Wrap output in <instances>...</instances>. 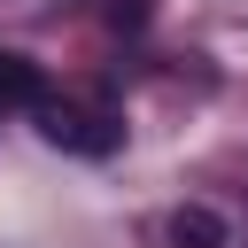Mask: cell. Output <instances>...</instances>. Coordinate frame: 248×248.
<instances>
[{
  "instance_id": "1",
  "label": "cell",
  "mask_w": 248,
  "mask_h": 248,
  "mask_svg": "<svg viewBox=\"0 0 248 248\" xmlns=\"http://www.w3.org/2000/svg\"><path fill=\"white\" fill-rule=\"evenodd\" d=\"M31 116H39V140L62 147V155H116V147H124V124H116L108 108H78V101H54V93H46Z\"/></svg>"
},
{
  "instance_id": "2",
  "label": "cell",
  "mask_w": 248,
  "mask_h": 248,
  "mask_svg": "<svg viewBox=\"0 0 248 248\" xmlns=\"http://www.w3.org/2000/svg\"><path fill=\"white\" fill-rule=\"evenodd\" d=\"M163 240H170V248H225L232 225H225V209H209V202H178L170 225H163Z\"/></svg>"
},
{
  "instance_id": "3",
  "label": "cell",
  "mask_w": 248,
  "mask_h": 248,
  "mask_svg": "<svg viewBox=\"0 0 248 248\" xmlns=\"http://www.w3.org/2000/svg\"><path fill=\"white\" fill-rule=\"evenodd\" d=\"M46 101V70L31 54H0V108H39Z\"/></svg>"
}]
</instances>
